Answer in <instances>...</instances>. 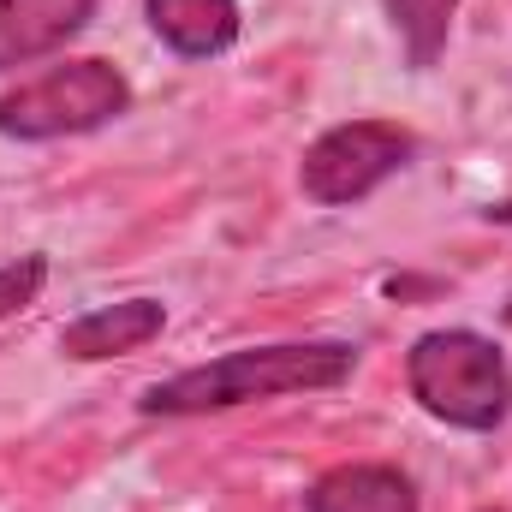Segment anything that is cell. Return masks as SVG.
Masks as SVG:
<instances>
[{
	"instance_id": "6da1fadb",
	"label": "cell",
	"mask_w": 512,
	"mask_h": 512,
	"mask_svg": "<svg viewBox=\"0 0 512 512\" xmlns=\"http://www.w3.org/2000/svg\"><path fill=\"white\" fill-rule=\"evenodd\" d=\"M358 364V346L346 340H286V346H245L215 364L179 370L143 393V417H203L251 399H280V393H322L340 387Z\"/></svg>"
},
{
	"instance_id": "7a4b0ae2",
	"label": "cell",
	"mask_w": 512,
	"mask_h": 512,
	"mask_svg": "<svg viewBox=\"0 0 512 512\" xmlns=\"http://www.w3.org/2000/svg\"><path fill=\"white\" fill-rule=\"evenodd\" d=\"M405 387L411 399L447 423V429H471L489 435L501 429L512 411V370L495 340L471 334V328H429L411 352H405Z\"/></svg>"
},
{
	"instance_id": "3957f363",
	"label": "cell",
	"mask_w": 512,
	"mask_h": 512,
	"mask_svg": "<svg viewBox=\"0 0 512 512\" xmlns=\"http://www.w3.org/2000/svg\"><path fill=\"white\" fill-rule=\"evenodd\" d=\"M131 108V84L108 60H66L18 90L0 96V137L18 143H48V137H78Z\"/></svg>"
},
{
	"instance_id": "277c9868",
	"label": "cell",
	"mask_w": 512,
	"mask_h": 512,
	"mask_svg": "<svg viewBox=\"0 0 512 512\" xmlns=\"http://www.w3.org/2000/svg\"><path fill=\"white\" fill-rule=\"evenodd\" d=\"M411 131L393 126V120H346V126L322 131L304 161H298V185L310 203L322 209H340V203H358L370 197L376 185H387L405 161H411Z\"/></svg>"
},
{
	"instance_id": "5b68a950",
	"label": "cell",
	"mask_w": 512,
	"mask_h": 512,
	"mask_svg": "<svg viewBox=\"0 0 512 512\" xmlns=\"http://www.w3.org/2000/svg\"><path fill=\"white\" fill-rule=\"evenodd\" d=\"M96 0H0V72H18L66 48L90 24Z\"/></svg>"
},
{
	"instance_id": "8992f818",
	"label": "cell",
	"mask_w": 512,
	"mask_h": 512,
	"mask_svg": "<svg viewBox=\"0 0 512 512\" xmlns=\"http://www.w3.org/2000/svg\"><path fill=\"white\" fill-rule=\"evenodd\" d=\"M161 322H167L161 298H126V304H102V310H90V316L66 322V334H60V352H66V358H78V364L126 358V352L149 346V340L161 334Z\"/></svg>"
},
{
	"instance_id": "52a82bcc",
	"label": "cell",
	"mask_w": 512,
	"mask_h": 512,
	"mask_svg": "<svg viewBox=\"0 0 512 512\" xmlns=\"http://www.w3.org/2000/svg\"><path fill=\"white\" fill-rule=\"evenodd\" d=\"M304 512H417V489L393 465H334L304 489Z\"/></svg>"
},
{
	"instance_id": "ba28073f",
	"label": "cell",
	"mask_w": 512,
	"mask_h": 512,
	"mask_svg": "<svg viewBox=\"0 0 512 512\" xmlns=\"http://www.w3.org/2000/svg\"><path fill=\"white\" fill-rule=\"evenodd\" d=\"M143 18L185 60H209L239 36V0H143Z\"/></svg>"
},
{
	"instance_id": "9c48e42d",
	"label": "cell",
	"mask_w": 512,
	"mask_h": 512,
	"mask_svg": "<svg viewBox=\"0 0 512 512\" xmlns=\"http://www.w3.org/2000/svg\"><path fill=\"white\" fill-rule=\"evenodd\" d=\"M382 6H387L393 36H399L405 54H411V66H417V72L435 66L441 48H447V36H453V12H459V0H382Z\"/></svg>"
},
{
	"instance_id": "30bf717a",
	"label": "cell",
	"mask_w": 512,
	"mask_h": 512,
	"mask_svg": "<svg viewBox=\"0 0 512 512\" xmlns=\"http://www.w3.org/2000/svg\"><path fill=\"white\" fill-rule=\"evenodd\" d=\"M42 280H48V262H42V256H18V262H6V268H0V316H18L24 304H36Z\"/></svg>"
},
{
	"instance_id": "8fae6325",
	"label": "cell",
	"mask_w": 512,
	"mask_h": 512,
	"mask_svg": "<svg viewBox=\"0 0 512 512\" xmlns=\"http://www.w3.org/2000/svg\"><path fill=\"white\" fill-rule=\"evenodd\" d=\"M483 215H489V221H512V203H489Z\"/></svg>"
},
{
	"instance_id": "7c38bea8",
	"label": "cell",
	"mask_w": 512,
	"mask_h": 512,
	"mask_svg": "<svg viewBox=\"0 0 512 512\" xmlns=\"http://www.w3.org/2000/svg\"><path fill=\"white\" fill-rule=\"evenodd\" d=\"M489 512H495V507H489Z\"/></svg>"
}]
</instances>
